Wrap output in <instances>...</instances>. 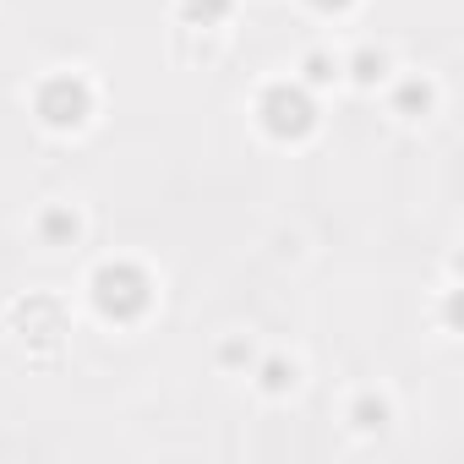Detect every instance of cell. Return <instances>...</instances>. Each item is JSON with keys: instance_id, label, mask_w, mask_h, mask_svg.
I'll return each instance as SVG.
<instances>
[{"instance_id": "obj_1", "label": "cell", "mask_w": 464, "mask_h": 464, "mask_svg": "<svg viewBox=\"0 0 464 464\" xmlns=\"http://www.w3.org/2000/svg\"><path fill=\"white\" fill-rule=\"evenodd\" d=\"M257 121H263V131H268V137H301V131H312L317 110H312V93H306V88L279 82V88H268V93H263Z\"/></svg>"}, {"instance_id": "obj_2", "label": "cell", "mask_w": 464, "mask_h": 464, "mask_svg": "<svg viewBox=\"0 0 464 464\" xmlns=\"http://www.w3.org/2000/svg\"><path fill=\"white\" fill-rule=\"evenodd\" d=\"M93 301L104 317H137L148 306V279L137 268H99L93 274Z\"/></svg>"}, {"instance_id": "obj_3", "label": "cell", "mask_w": 464, "mask_h": 464, "mask_svg": "<svg viewBox=\"0 0 464 464\" xmlns=\"http://www.w3.org/2000/svg\"><path fill=\"white\" fill-rule=\"evenodd\" d=\"M39 115L50 126H82L88 121V88L77 77H50L39 93Z\"/></svg>"}, {"instance_id": "obj_4", "label": "cell", "mask_w": 464, "mask_h": 464, "mask_svg": "<svg viewBox=\"0 0 464 464\" xmlns=\"http://www.w3.org/2000/svg\"><path fill=\"white\" fill-rule=\"evenodd\" d=\"M180 12H186L191 23H202V28H208V23H218V17L229 12V0H180Z\"/></svg>"}, {"instance_id": "obj_5", "label": "cell", "mask_w": 464, "mask_h": 464, "mask_svg": "<svg viewBox=\"0 0 464 464\" xmlns=\"http://www.w3.org/2000/svg\"><path fill=\"white\" fill-rule=\"evenodd\" d=\"M44 236H50V241L77 236V218H72V213H50V218H44Z\"/></svg>"}, {"instance_id": "obj_6", "label": "cell", "mask_w": 464, "mask_h": 464, "mask_svg": "<svg viewBox=\"0 0 464 464\" xmlns=\"http://www.w3.org/2000/svg\"><path fill=\"white\" fill-rule=\"evenodd\" d=\"M355 77H361V82H372V77H382V55H372V50H361V55H355Z\"/></svg>"}, {"instance_id": "obj_7", "label": "cell", "mask_w": 464, "mask_h": 464, "mask_svg": "<svg viewBox=\"0 0 464 464\" xmlns=\"http://www.w3.org/2000/svg\"><path fill=\"white\" fill-rule=\"evenodd\" d=\"M334 72H339V66H334L328 55H312V61H306V82H328Z\"/></svg>"}, {"instance_id": "obj_8", "label": "cell", "mask_w": 464, "mask_h": 464, "mask_svg": "<svg viewBox=\"0 0 464 464\" xmlns=\"http://www.w3.org/2000/svg\"><path fill=\"white\" fill-rule=\"evenodd\" d=\"M317 12H339V6H350V0H312Z\"/></svg>"}]
</instances>
